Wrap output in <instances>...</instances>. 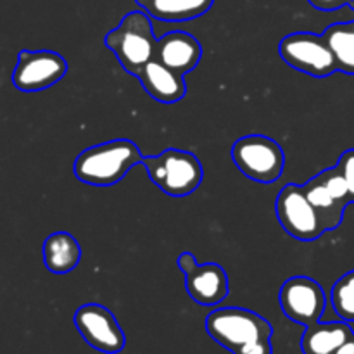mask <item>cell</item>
<instances>
[{
  "instance_id": "6da1fadb",
  "label": "cell",
  "mask_w": 354,
  "mask_h": 354,
  "mask_svg": "<svg viewBox=\"0 0 354 354\" xmlns=\"http://www.w3.org/2000/svg\"><path fill=\"white\" fill-rule=\"evenodd\" d=\"M142 161L144 156L135 142L118 138L80 152L73 169L80 182L95 187H111L121 182L128 171L142 165Z\"/></svg>"
},
{
  "instance_id": "7a4b0ae2",
  "label": "cell",
  "mask_w": 354,
  "mask_h": 354,
  "mask_svg": "<svg viewBox=\"0 0 354 354\" xmlns=\"http://www.w3.org/2000/svg\"><path fill=\"white\" fill-rule=\"evenodd\" d=\"M158 40L151 16L145 10H133L121 19L118 28L106 35V47L116 55L121 68L138 76L145 64L156 57Z\"/></svg>"
},
{
  "instance_id": "3957f363",
  "label": "cell",
  "mask_w": 354,
  "mask_h": 354,
  "mask_svg": "<svg viewBox=\"0 0 354 354\" xmlns=\"http://www.w3.org/2000/svg\"><path fill=\"white\" fill-rule=\"evenodd\" d=\"M142 166L147 169L149 180L166 196H190L203 183V165L189 151L166 149L161 154L144 158Z\"/></svg>"
},
{
  "instance_id": "277c9868",
  "label": "cell",
  "mask_w": 354,
  "mask_h": 354,
  "mask_svg": "<svg viewBox=\"0 0 354 354\" xmlns=\"http://www.w3.org/2000/svg\"><path fill=\"white\" fill-rule=\"evenodd\" d=\"M206 330L213 341L232 354L261 341H270L273 328L263 317L244 308H218L206 318Z\"/></svg>"
},
{
  "instance_id": "5b68a950",
  "label": "cell",
  "mask_w": 354,
  "mask_h": 354,
  "mask_svg": "<svg viewBox=\"0 0 354 354\" xmlns=\"http://www.w3.org/2000/svg\"><path fill=\"white\" fill-rule=\"evenodd\" d=\"M232 161L244 176L258 183H273L282 176L286 154L279 142L265 135H248L232 145Z\"/></svg>"
},
{
  "instance_id": "8992f818",
  "label": "cell",
  "mask_w": 354,
  "mask_h": 354,
  "mask_svg": "<svg viewBox=\"0 0 354 354\" xmlns=\"http://www.w3.org/2000/svg\"><path fill=\"white\" fill-rule=\"evenodd\" d=\"M280 57L296 71L315 78H325L339 71L337 62L324 35L297 31L282 38L279 45Z\"/></svg>"
},
{
  "instance_id": "52a82bcc",
  "label": "cell",
  "mask_w": 354,
  "mask_h": 354,
  "mask_svg": "<svg viewBox=\"0 0 354 354\" xmlns=\"http://www.w3.org/2000/svg\"><path fill=\"white\" fill-rule=\"evenodd\" d=\"M275 211L283 230L297 241H317L327 232L320 214L308 199L303 185L287 183L277 197Z\"/></svg>"
},
{
  "instance_id": "ba28073f",
  "label": "cell",
  "mask_w": 354,
  "mask_h": 354,
  "mask_svg": "<svg viewBox=\"0 0 354 354\" xmlns=\"http://www.w3.org/2000/svg\"><path fill=\"white\" fill-rule=\"evenodd\" d=\"M68 62L54 50H21L12 71V85L21 92H40L61 82Z\"/></svg>"
},
{
  "instance_id": "9c48e42d",
  "label": "cell",
  "mask_w": 354,
  "mask_h": 354,
  "mask_svg": "<svg viewBox=\"0 0 354 354\" xmlns=\"http://www.w3.org/2000/svg\"><path fill=\"white\" fill-rule=\"evenodd\" d=\"M280 308L289 320L310 327L324 317L327 297L317 280L310 277H292L280 287Z\"/></svg>"
},
{
  "instance_id": "30bf717a",
  "label": "cell",
  "mask_w": 354,
  "mask_h": 354,
  "mask_svg": "<svg viewBox=\"0 0 354 354\" xmlns=\"http://www.w3.org/2000/svg\"><path fill=\"white\" fill-rule=\"evenodd\" d=\"M75 325L86 344L106 354L123 351L127 344L124 332L121 330L116 317L100 304H83L75 313Z\"/></svg>"
},
{
  "instance_id": "8fae6325",
  "label": "cell",
  "mask_w": 354,
  "mask_h": 354,
  "mask_svg": "<svg viewBox=\"0 0 354 354\" xmlns=\"http://www.w3.org/2000/svg\"><path fill=\"white\" fill-rule=\"evenodd\" d=\"M185 289L190 299L201 306H216L228 296V277L216 263L194 266L185 273Z\"/></svg>"
},
{
  "instance_id": "7c38bea8",
  "label": "cell",
  "mask_w": 354,
  "mask_h": 354,
  "mask_svg": "<svg viewBox=\"0 0 354 354\" xmlns=\"http://www.w3.org/2000/svg\"><path fill=\"white\" fill-rule=\"evenodd\" d=\"M156 57L169 69L185 76L199 66L203 45L196 37L185 31H169L158 40Z\"/></svg>"
},
{
  "instance_id": "4fadbf2b",
  "label": "cell",
  "mask_w": 354,
  "mask_h": 354,
  "mask_svg": "<svg viewBox=\"0 0 354 354\" xmlns=\"http://www.w3.org/2000/svg\"><path fill=\"white\" fill-rule=\"evenodd\" d=\"M138 82L144 86L149 97L161 104H175L187 93L183 75L169 69L158 57L151 59L138 73Z\"/></svg>"
},
{
  "instance_id": "5bb4252c",
  "label": "cell",
  "mask_w": 354,
  "mask_h": 354,
  "mask_svg": "<svg viewBox=\"0 0 354 354\" xmlns=\"http://www.w3.org/2000/svg\"><path fill=\"white\" fill-rule=\"evenodd\" d=\"M354 335L348 322H330V324L310 325L301 337L303 354H334L342 344Z\"/></svg>"
},
{
  "instance_id": "9a60e30c",
  "label": "cell",
  "mask_w": 354,
  "mask_h": 354,
  "mask_svg": "<svg viewBox=\"0 0 354 354\" xmlns=\"http://www.w3.org/2000/svg\"><path fill=\"white\" fill-rule=\"evenodd\" d=\"M82 259V249L68 232H55L44 242V263L54 275L71 273Z\"/></svg>"
},
{
  "instance_id": "2e32d148",
  "label": "cell",
  "mask_w": 354,
  "mask_h": 354,
  "mask_svg": "<svg viewBox=\"0 0 354 354\" xmlns=\"http://www.w3.org/2000/svg\"><path fill=\"white\" fill-rule=\"evenodd\" d=\"M151 17L159 21H190L213 7L214 0H135Z\"/></svg>"
},
{
  "instance_id": "e0dca14e",
  "label": "cell",
  "mask_w": 354,
  "mask_h": 354,
  "mask_svg": "<svg viewBox=\"0 0 354 354\" xmlns=\"http://www.w3.org/2000/svg\"><path fill=\"white\" fill-rule=\"evenodd\" d=\"M303 189L306 192L310 203L317 209V213L320 214L322 223L325 225L327 232L335 230L342 223V218H344V204H341L332 196V192L325 187V183L322 182V178L318 175L313 176L310 182L304 183Z\"/></svg>"
},
{
  "instance_id": "ac0fdd59",
  "label": "cell",
  "mask_w": 354,
  "mask_h": 354,
  "mask_svg": "<svg viewBox=\"0 0 354 354\" xmlns=\"http://www.w3.org/2000/svg\"><path fill=\"white\" fill-rule=\"evenodd\" d=\"M324 38L334 54L339 71L354 75V21L332 24L324 31Z\"/></svg>"
},
{
  "instance_id": "d6986e66",
  "label": "cell",
  "mask_w": 354,
  "mask_h": 354,
  "mask_svg": "<svg viewBox=\"0 0 354 354\" xmlns=\"http://www.w3.org/2000/svg\"><path fill=\"white\" fill-rule=\"evenodd\" d=\"M330 303L341 320L354 322V270L342 275L330 290Z\"/></svg>"
},
{
  "instance_id": "ffe728a7",
  "label": "cell",
  "mask_w": 354,
  "mask_h": 354,
  "mask_svg": "<svg viewBox=\"0 0 354 354\" xmlns=\"http://www.w3.org/2000/svg\"><path fill=\"white\" fill-rule=\"evenodd\" d=\"M318 176H320L322 182L325 183V187L330 190L332 196H334L339 203L344 204L346 207L353 203L351 194H349V189H348V183H346L344 176H342L341 169L337 168V165H335L334 168L324 169L322 173H318Z\"/></svg>"
},
{
  "instance_id": "44dd1931",
  "label": "cell",
  "mask_w": 354,
  "mask_h": 354,
  "mask_svg": "<svg viewBox=\"0 0 354 354\" xmlns=\"http://www.w3.org/2000/svg\"><path fill=\"white\" fill-rule=\"evenodd\" d=\"M337 168L341 169L342 176H344L346 183H348L351 201L354 203V149H348V151L342 152L337 161Z\"/></svg>"
},
{
  "instance_id": "7402d4cb",
  "label": "cell",
  "mask_w": 354,
  "mask_h": 354,
  "mask_svg": "<svg viewBox=\"0 0 354 354\" xmlns=\"http://www.w3.org/2000/svg\"><path fill=\"white\" fill-rule=\"evenodd\" d=\"M315 9L332 12V10L342 9V7H351L354 9V0H308Z\"/></svg>"
},
{
  "instance_id": "603a6c76",
  "label": "cell",
  "mask_w": 354,
  "mask_h": 354,
  "mask_svg": "<svg viewBox=\"0 0 354 354\" xmlns=\"http://www.w3.org/2000/svg\"><path fill=\"white\" fill-rule=\"evenodd\" d=\"M237 354H273L272 342H270V341L256 342V344H252V346H249V348L242 349V351L237 353Z\"/></svg>"
},
{
  "instance_id": "cb8c5ba5",
  "label": "cell",
  "mask_w": 354,
  "mask_h": 354,
  "mask_svg": "<svg viewBox=\"0 0 354 354\" xmlns=\"http://www.w3.org/2000/svg\"><path fill=\"white\" fill-rule=\"evenodd\" d=\"M176 265H178V268L182 270L183 273L190 272L194 266H197L196 256H194L192 252H182V254L178 256V259H176Z\"/></svg>"
},
{
  "instance_id": "d4e9b609",
  "label": "cell",
  "mask_w": 354,
  "mask_h": 354,
  "mask_svg": "<svg viewBox=\"0 0 354 354\" xmlns=\"http://www.w3.org/2000/svg\"><path fill=\"white\" fill-rule=\"evenodd\" d=\"M334 354H354V335L346 344H342Z\"/></svg>"
}]
</instances>
